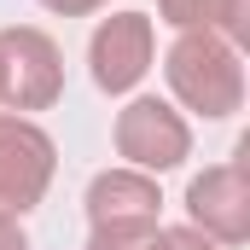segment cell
<instances>
[{
  "label": "cell",
  "instance_id": "obj_12",
  "mask_svg": "<svg viewBox=\"0 0 250 250\" xmlns=\"http://www.w3.org/2000/svg\"><path fill=\"white\" fill-rule=\"evenodd\" d=\"M0 250H29V239L18 233V221H12V215H0Z\"/></svg>",
  "mask_w": 250,
  "mask_h": 250
},
{
  "label": "cell",
  "instance_id": "obj_9",
  "mask_svg": "<svg viewBox=\"0 0 250 250\" xmlns=\"http://www.w3.org/2000/svg\"><path fill=\"white\" fill-rule=\"evenodd\" d=\"M157 227H93L87 250H151Z\"/></svg>",
  "mask_w": 250,
  "mask_h": 250
},
{
  "label": "cell",
  "instance_id": "obj_7",
  "mask_svg": "<svg viewBox=\"0 0 250 250\" xmlns=\"http://www.w3.org/2000/svg\"><path fill=\"white\" fill-rule=\"evenodd\" d=\"M157 181L140 169H105L87 187V221L93 227H157Z\"/></svg>",
  "mask_w": 250,
  "mask_h": 250
},
{
  "label": "cell",
  "instance_id": "obj_11",
  "mask_svg": "<svg viewBox=\"0 0 250 250\" xmlns=\"http://www.w3.org/2000/svg\"><path fill=\"white\" fill-rule=\"evenodd\" d=\"M47 12H64V18H82V12H99V6H111V0H41Z\"/></svg>",
  "mask_w": 250,
  "mask_h": 250
},
{
  "label": "cell",
  "instance_id": "obj_2",
  "mask_svg": "<svg viewBox=\"0 0 250 250\" xmlns=\"http://www.w3.org/2000/svg\"><path fill=\"white\" fill-rule=\"evenodd\" d=\"M64 93V59L41 29H0V105L47 111Z\"/></svg>",
  "mask_w": 250,
  "mask_h": 250
},
{
  "label": "cell",
  "instance_id": "obj_6",
  "mask_svg": "<svg viewBox=\"0 0 250 250\" xmlns=\"http://www.w3.org/2000/svg\"><path fill=\"white\" fill-rule=\"evenodd\" d=\"M151 18L146 12H117L93 29L87 41V64H93V82L99 93H128L140 87V76L151 70Z\"/></svg>",
  "mask_w": 250,
  "mask_h": 250
},
{
  "label": "cell",
  "instance_id": "obj_4",
  "mask_svg": "<svg viewBox=\"0 0 250 250\" xmlns=\"http://www.w3.org/2000/svg\"><path fill=\"white\" fill-rule=\"evenodd\" d=\"M53 163L59 151L47 128H35L29 117H0V215H29L53 181Z\"/></svg>",
  "mask_w": 250,
  "mask_h": 250
},
{
  "label": "cell",
  "instance_id": "obj_3",
  "mask_svg": "<svg viewBox=\"0 0 250 250\" xmlns=\"http://www.w3.org/2000/svg\"><path fill=\"white\" fill-rule=\"evenodd\" d=\"M117 151L128 157V169L140 175H163V169H181L192 151V128L181 123L175 105L163 99H128L117 111Z\"/></svg>",
  "mask_w": 250,
  "mask_h": 250
},
{
  "label": "cell",
  "instance_id": "obj_10",
  "mask_svg": "<svg viewBox=\"0 0 250 250\" xmlns=\"http://www.w3.org/2000/svg\"><path fill=\"white\" fill-rule=\"evenodd\" d=\"M151 250H221L215 239H204L198 227H157V245Z\"/></svg>",
  "mask_w": 250,
  "mask_h": 250
},
{
  "label": "cell",
  "instance_id": "obj_5",
  "mask_svg": "<svg viewBox=\"0 0 250 250\" xmlns=\"http://www.w3.org/2000/svg\"><path fill=\"white\" fill-rule=\"evenodd\" d=\"M187 215L192 227L215 245H245L250 239V175H245V151L233 163L204 169L187 187Z\"/></svg>",
  "mask_w": 250,
  "mask_h": 250
},
{
  "label": "cell",
  "instance_id": "obj_1",
  "mask_svg": "<svg viewBox=\"0 0 250 250\" xmlns=\"http://www.w3.org/2000/svg\"><path fill=\"white\" fill-rule=\"evenodd\" d=\"M169 93L198 117H233L245 105V64L215 29H181V41L163 59Z\"/></svg>",
  "mask_w": 250,
  "mask_h": 250
},
{
  "label": "cell",
  "instance_id": "obj_8",
  "mask_svg": "<svg viewBox=\"0 0 250 250\" xmlns=\"http://www.w3.org/2000/svg\"><path fill=\"white\" fill-rule=\"evenodd\" d=\"M157 12L175 29H215L227 47L250 41V0H157Z\"/></svg>",
  "mask_w": 250,
  "mask_h": 250
}]
</instances>
